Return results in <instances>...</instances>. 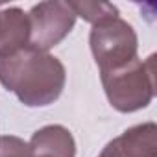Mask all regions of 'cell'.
<instances>
[{
  "mask_svg": "<svg viewBox=\"0 0 157 157\" xmlns=\"http://www.w3.org/2000/svg\"><path fill=\"white\" fill-rule=\"evenodd\" d=\"M0 83L21 104L46 107L61 96L67 83V70L50 52L24 46L0 56Z\"/></svg>",
  "mask_w": 157,
  "mask_h": 157,
  "instance_id": "obj_1",
  "label": "cell"
},
{
  "mask_svg": "<svg viewBox=\"0 0 157 157\" xmlns=\"http://www.w3.org/2000/svg\"><path fill=\"white\" fill-rule=\"evenodd\" d=\"M104 93L120 113H135L150 105L155 96V56L140 57L115 70L100 72Z\"/></svg>",
  "mask_w": 157,
  "mask_h": 157,
  "instance_id": "obj_2",
  "label": "cell"
},
{
  "mask_svg": "<svg viewBox=\"0 0 157 157\" xmlns=\"http://www.w3.org/2000/svg\"><path fill=\"white\" fill-rule=\"evenodd\" d=\"M89 46L100 72L115 70L139 57L137 32L128 21L120 17L93 24L89 33Z\"/></svg>",
  "mask_w": 157,
  "mask_h": 157,
  "instance_id": "obj_3",
  "label": "cell"
},
{
  "mask_svg": "<svg viewBox=\"0 0 157 157\" xmlns=\"http://www.w3.org/2000/svg\"><path fill=\"white\" fill-rule=\"evenodd\" d=\"M76 15L68 2L48 0L39 2L28 11L30 21V46L48 52L57 46L74 28Z\"/></svg>",
  "mask_w": 157,
  "mask_h": 157,
  "instance_id": "obj_4",
  "label": "cell"
},
{
  "mask_svg": "<svg viewBox=\"0 0 157 157\" xmlns=\"http://www.w3.org/2000/svg\"><path fill=\"white\" fill-rule=\"evenodd\" d=\"M98 157H157V126L142 122L109 140Z\"/></svg>",
  "mask_w": 157,
  "mask_h": 157,
  "instance_id": "obj_5",
  "label": "cell"
},
{
  "mask_svg": "<svg viewBox=\"0 0 157 157\" xmlns=\"http://www.w3.org/2000/svg\"><path fill=\"white\" fill-rule=\"evenodd\" d=\"M30 157H76V140L61 124H48L37 129L30 142Z\"/></svg>",
  "mask_w": 157,
  "mask_h": 157,
  "instance_id": "obj_6",
  "label": "cell"
},
{
  "mask_svg": "<svg viewBox=\"0 0 157 157\" xmlns=\"http://www.w3.org/2000/svg\"><path fill=\"white\" fill-rule=\"evenodd\" d=\"M30 46V21L21 8L0 10V56Z\"/></svg>",
  "mask_w": 157,
  "mask_h": 157,
  "instance_id": "obj_7",
  "label": "cell"
},
{
  "mask_svg": "<svg viewBox=\"0 0 157 157\" xmlns=\"http://www.w3.org/2000/svg\"><path fill=\"white\" fill-rule=\"evenodd\" d=\"M68 6L76 17H82L83 21H87L91 24H96L105 19L120 17L118 8L109 2H85L83 0V2H68Z\"/></svg>",
  "mask_w": 157,
  "mask_h": 157,
  "instance_id": "obj_8",
  "label": "cell"
},
{
  "mask_svg": "<svg viewBox=\"0 0 157 157\" xmlns=\"http://www.w3.org/2000/svg\"><path fill=\"white\" fill-rule=\"evenodd\" d=\"M0 157H30V146L17 135L0 137Z\"/></svg>",
  "mask_w": 157,
  "mask_h": 157,
  "instance_id": "obj_9",
  "label": "cell"
}]
</instances>
